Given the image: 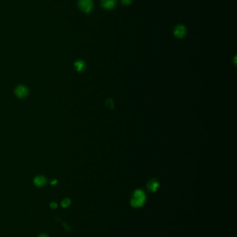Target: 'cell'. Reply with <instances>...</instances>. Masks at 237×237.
<instances>
[{
    "label": "cell",
    "instance_id": "cell-1",
    "mask_svg": "<svg viewBox=\"0 0 237 237\" xmlns=\"http://www.w3.org/2000/svg\"><path fill=\"white\" fill-rule=\"evenodd\" d=\"M145 199H146V196L145 192L141 189H137L133 192V197L131 198L130 203L133 207H141L145 204Z\"/></svg>",
    "mask_w": 237,
    "mask_h": 237
},
{
    "label": "cell",
    "instance_id": "cell-2",
    "mask_svg": "<svg viewBox=\"0 0 237 237\" xmlns=\"http://www.w3.org/2000/svg\"><path fill=\"white\" fill-rule=\"evenodd\" d=\"M79 6L83 12L89 13L93 7V0H79Z\"/></svg>",
    "mask_w": 237,
    "mask_h": 237
},
{
    "label": "cell",
    "instance_id": "cell-3",
    "mask_svg": "<svg viewBox=\"0 0 237 237\" xmlns=\"http://www.w3.org/2000/svg\"><path fill=\"white\" fill-rule=\"evenodd\" d=\"M186 28L184 25L179 24L175 26V29H174V34L175 36L177 38H183L186 35Z\"/></svg>",
    "mask_w": 237,
    "mask_h": 237
},
{
    "label": "cell",
    "instance_id": "cell-4",
    "mask_svg": "<svg viewBox=\"0 0 237 237\" xmlns=\"http://www.w3.org/2000/svg\"><path fill=\"white\" fill-rule=\"evenodd\" d=\"M159 187V182L156 179H151L148 181V184H147V189L150 193L155 192Z\"/></svg>",
    "mask_w": 237,
    "mask_h": 237
},
{
    "label": "cell",
    "instance_id": "cell-5",
    "mask_svg": "<svg viewBox=\"0 0 237 237\" xmlns=\"http://www.w3.org/2000/svg\"><path fill=\"white\" fill-rule=\"evenodd\" d=\"M101 4L105 9L111 10L116 6V0H101Z\"/></svg>",
    "mask_w": 237,
    "mask_h": 237
},
{
    "label": "cell",
    "instance_id": "cell-6",
    "mask_svg": "<svg viewBox=\"0 0 237 237\" xmlns=\"http://www.w3.org/2000/svg\"><path fill=\"white\" fill-rule=\"evenodd\" d=\"M74 65H75L76 69H77V70L78 71V72H84V71L85 70V68H86L85 62H84V61H82V60H78L77 62H75Z\"/></svg>",
    "mask_w": 237,
    "mask_h": 237
},
{
    "label": "cell",
    "instance_id": "cell-7",
    "mask_svg": "<svg viewBox=\"0 0 237 237\" xmlns=\"http://www.w3.org/2000/svg\"><path fill=\"white\" fill-rule=\"evenodd\" d=\"M34 182L38 187H43L46 184V179L40 176V177H38L35 179Z\"/></svg>",
    "mask_w": 237,
    "mask_h": 237
},
{
    "label": "cell",
    "instance_id": "cell-8",
    "mask_svg": "<svg viewBox=\"0 0 237 237\" xmlns=\"http://www.w3.org/2000/svg\"><path fill=\"white\" fill-rule=\"evenodd\" d=\"M17 94L20 97H23L27 94V89L23 87H19L17 90Z\"/></svg>",
    "mask_w": 237,
    "mask_h": 237
},
{
    "label": "cell",
    "instance_id": "cell-9",
    "mask_svg": "<svg viewBox=\"0 0 237 237\" xmlns=\"http://www.w3.org/2000/svg\"><path fill=\"white\" fill-rule=\"evenodd\" d=\"M70 200L69 198H65L61 202V206L63 207H66L69 206L70 204Z\"/></svg>",
    "mask_w": 237,
    "mask_h": 237
},
{
    "label": "cell",
    "instance_id": "cell-10",
    "mask_svg": "<svg viewBox=\"0 0 237 237\" xmlns=\"http://www.w3.org/2000/svg\"><path fill=\"white\" fill-rule=\"evenodd\" d=\"M106 107L109 108H111V109H112V108H113V102L112 100H111V99H108L107 100H106Z\"/></svg>",
    "mask_w": 237,
    "mask_h": 237
},
{
    "label": "cell",
    "instance_id": "cell-11",
    "mask_svg": "<svg viewBox=\"0 0 237 237\" xmlns=\"http://www.w3.org/2000/svg\"><path fill=\"white\" fill-rule=\"evenodd\" d=\"M121 1L123 6H128L132 2V0H121Z\"/></svg>",
    "mask_w": 237,
    "mask_h": 237
},
{
    "label": "cell",
    "instance_id": "cell-12",
    "mask_svg": "<svg viewBox=\"0 0 237 237\" xmlns=\"http://www.w3.org/2000/svg\"><path fill=\"white\" fill-rule=\"evenodd\" d=\"M50 207L52 208V209H55V208L57 207V204L55 202H52V204H50Z\"/></svg>",
    "mask_w": 237,
    "mask_h": 237
},
{
    "label": "cell",
    "instance_id": "cell-13",
    "mask_svg": "<svg viewBox=\"0 0 237 237\" xmlns=\"http://www.w3.org/2000/svg\"><path fill=\"white\" fill-rule=\"evenodd\" d=\"M38 237H49V236H47V234H42L39 235Z\"/></svg>",
    "mask_w": 237,
    "mask_h": 237
}]
</instances>
